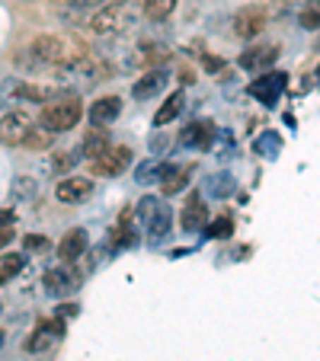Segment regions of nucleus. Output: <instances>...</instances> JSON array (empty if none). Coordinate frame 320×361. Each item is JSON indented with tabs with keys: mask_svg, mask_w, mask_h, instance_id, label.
Returning a JSON list of instances; mask_svg holds the SVG:
<instances>
[{
	"mask_svg": "<svg viewBox=\"0 0 320 361\" xmlns=\"http://www.w3.org/2000/svg\"><path fill=\"white\" fill-rule=\"evenodd\" d=\"M179 224H183L186 233L205 231V224H208V208H205V202H202L198 195H192L189 202H186L183 214H179Z\"/></svg>",
	"mask_w": 320,
	"mask_h": 361,
	"instance_id": "dca6fc26",
	"label": "nucleus"
},
{
	"mask_svg": "<svg viewBox=\"0 0 320 361\" xmlns=\"http://www.w3.org/2000/svg\"><path fill=\"white\" fill-rule=\"evenodd\" d=\"M164 87H167V74H164V71H148L141 80H135L131 96H135L138 102H144V99H154L157 93H164Z\"/></svg>",
	"mask_w": 320,
	"mask_h": 361,
	"instance_id": "f3484780",
	"label": "nucleus"
},
{
	"mask_svg": "<svg viewBox=\"0 0 320 361\" xmlns=\"http://www.w3.org/2000/svg\"><path fill=\"white\" fill-rule=\"evenodd\" d=\"M48 240L45 237H26V250H45Z\"/></svg>",
	"mask_w": 320,
	"mask_h": 361,
	"instance_id": "c756f323",
	"label": "nucleus"
},
{
	"mask_svg": "<svg viewBox=\"0 0 320 361\" xmlns=\"http://www.w3.org/2000/svg\"><path fill=\"white\" fill-rule=\"evenodd\" d=\"M170 218H173V214H170V204H164V202H160V208H157V212H154V218H150L148 224L141 227V231H144V237H148V243H150V246H160V243H164V237H167V233H170Z\"/></svg>",
	"mask_w": 320,
	"mask_h": 361,
	"instance_id": "2eb2a0df",
	"label": "nucleus"
},
{
	"mask_svg": "<svg viewBox=\"0 0 320 361\" xmlns=\"http://www.w3.org/2000/svg\"><path fill=\"white\" fill-rule=\"evenodd\" d=\"M109 147H112V137H109V131H102V125L90 128V135L83 137V157H87V160L102 157Z\"/></svg>",
	"mask_w": 320,
	"mask_h": 361,
	"instance_id": "6ab92c4d",
	"label": "nucleus"
},
{
	"mask_svg": "<svg viewBox=\"0 0 320 361\" xmlns=\"http://www.w3.org/2000/svg\"><path fill=\"white\" fill-rule=\"evenodd\" d=\"M64 336V317H55V320H42L39 329H35V336L26 342L29 352H42V348H48L55 339H61Z\"/></svg>",
	"mask_w": 320,
	"mask_h": 361,
	"instance_id": "ddd939ff",
	"label": "nucleus"
},
{
	"mask_svg": "<svg viewBox=\"0 0 320 361\" xmlns=\"http://www.w3.org/2000/svg\"><path fill=\"white\" fill-rule=\"evenodd\" d=\"M183 102H186V93H183V90L170 93V99H167L164 106L157 109V116H154V125H157V128H164V125H170L173 118H177L179 112H183Z\"/></svg>",
	"mask_w": 320,
	"mask_h": 361,
	"instance_id": "aec40b11",
	"label": "nucleus"
},
{
	"mask_svg": "<svg viewBox=\"0 0 320 361\" xmlns=\"http://www.w3.org/2000/svg\"><path fill=\"white\" fill-rule=\"evenodd\" d=\"M160 173H164V164H160V160H144V164L135 170V183H141V185L157 183Z\"/></svg>",
	"mask_w": 320,
	"mask_h": 361,
	"instance_id": "a878e982",
	"label": "nucleus"
},
{
	"mask_svg": "<svg viewBox=\"0 0 320 361\" xmlns=\"http://www.w3.org/2000/svg\"><path fill=\"white\" fill-rule=\"evenodd\" d=\"M253 150L266 160H275L279 157V150H282V137L275 135V131H266V135H259L256 141H253Z\"/></svg>",
	"mask_w": 320,
	"mask_h": 361,
	"instance_id": "5701e85b",
	"label": "nucleus"
},
{
	"mask_svg": "<svg viewBox=\"0 0 320 361\" xmlns=\"http://www.w3.org/2000/svg\"><path fill=\"white\" fill-rule=\"evenodd\" d=\"M0 345H4V333H0Z\"/></svg>",
	"mask_w": 320,
	"mask_h": 361,
	"instance_id": "72a5a7b5",
	"label": "nucleus"
},
{
	"mask_svg": "<svg viewBox=\"0 0 320 361\" xmlns=\"http://www.w3.org/2000/svg\"><path fill=\"white\" fill-rule=\"evenodd\" d=\"M298 23H301V29H320V0H307V4H301Z\"/></svg>",
	"mask_w": 320,
	"mask_h": 361,
	"instance_id": "393cba45",
	"label": "nucleus"
},
{
	"mask_svg": "<svg viewBox=\"0 0 320 361\" xmlns=\"http://www.w3.org/2000/svg\"><path fill=\"white\" fill-rule=\"evenodd\" d=\"M81 118H83V102H81V96H74V93L52 96V99L42 106V128L52 131V135L77 128Z\"/></svg>",
	"mask_w": 320,
	"mask_h": 361,
	"instance_id": "f257e3e1",
	"label": "nucleus"
},
{
	"mask_svg": "<svg viewBox=\"0 0 320 361\" xmlns=\"http://www.w3.org/2000/svg\"><path fill=\"white\" fill-rule=\"evenodd\" d=\"M39 61L45 64H71V51H68V42L58 39V35H39L29 48Z\"/></svg>",
	"mask_w": 320,
	"mask_h": 361,
	"instance_id": "423d86ee",
	"label": "nucleus"
},
{
	"mask_svg": "<svg viewBox=\"0 0 320 361\" xmlns=\"http://www.w3.org/2000/svg\"><path fill=\"white\" fill-rule=\"evenodd\" d=\"M74 160H77V157H64V154H58L55 166H58V170H71V166H74Z\"/></svg>",
	"mask_w": 320,
	"mask_h": 361,
	"instance_id": "7c9ffc66",
	"label": "nucleus"
},
{
	"mask_svg": "<svg viewBox=\"0 0 320 361\" xmlns=\"http://www.w3.org/2000/svg\"><path fill=\"white\" fill-rule=\"evenodd\" d=\"M7 240H10V233H7V231H0V246L7 243Z\"/></svg>",
	"mask_w": 320,
	"mask_h": 361,
	"instance_id": "473e14b6",
	"label": "nucleus"
},
{
	"mask_svg": "<svg viewBox=\"0 0 320 361\" xmlns=\"http://www.w3.org/2000/svg\"><path fill=\"white\" fill-rule=\"evenodd\" d=\"M81 256H87V231L74 227V231H68L61 237V243H58V259H61L64 266H74V262H81Z\"/></svg>",
	"mask_w": 320,
	"mask_h": 361,
	"instance_id": "9d476101",
	"label": "nucleus"
},
{
	"mask_svg": "<svg viewBox=\"0 0 320 361\" xmlns=\"http://www.w3.org/2000/svg\"><path fill=\"white\" fill-rule=\"evenodd\" d=\"M285 83H288V77L282 74V71H266L263 77H256V80L247 87V93H250L253 99H259L263 106H275L279 96L285 93Z\"/></svg>",
	"mask_w": 320,
	"mask_h": 361,
	"instance_id": "7ed1b4c3",
	"label": "nucleus"
},
{
	"mask_svg": "<svg viewBox=\"0 0 320 361\" xmlns=\"http://www.w3.org/2000/svg\"><path fill=\"white\" fill-rule=\"evenodd\" d=\"M29 135H32V116L29 112H7L0 118V144L16 147V144H26Z\"/></svg>",
	"mask_w": 320,
	"mask_h": 361,
	"instance_id": "20e7f679",
	"label": "nucleus"
},
{
	"mask_svg": "<svg viewBox=\"0 0 320 361\" xmlns=\"http://www.w3.org/2000/svg\"><path fill=\"white\" fill-rule=\"evenodd\" d=\"M275 61H279V45H256L240 55V68L250 71V74H266Z\"/></svg>",
	"mask_w": 320,
	"mask_h": 361,
	"instance_id": "1a4fd4ad",
	"label": "nucleus"
},
{
	"mask_svg": "<svg viewBox=\"0 0 320 361\" xmlns=\"http://www.w3.org/2000/svg\"><path fill=\"white\" fill-rule=\"evenodd\" d=\"M23 266H26L23 252H0V285H10L23 272Z\"/></svg>",
	"mask_w": 320,
	"mask_h": 361,
	"instance_id": "412c9836",
	"label": "nucleus"
},
{
	"mask_svg": "<svg viewBox=\"0 0 320 361\" xmlns=\"http://www.w3.org/2000/svg\"><path fill=\"white\" fill-rule=\"evenodd\" d=\"M16 224V212L13 208H0V231H7V227Z\"/></svg>",
	"mask_w": 320,
	"mask_h": 361,
	"instance_id": "c85d7f7f",
	"label": "nucleus"
},
{
	"mask_svg": "<svg viewBox=\"0 0 320 361\" xmlns=\"http://www.w3.org/2000/svg\"><path fill=\"white\" fill-rule=\"evenodd\" d=\"M234 189H237V183H234L231 173H215V176H208V183H205V192H208L211 198H227Z\"/></svg>",
	"mask_w": 320,
	"mask_h": 361,
	"instance_id": "4be33fe9",
	"label": "nucleus"
},
{
	"mask_svg": "<svg viewBox=\"0 0 320 361\" xmlns=\"http://www.w3.org/2000/svg\"><path fill=\"white\" fill-rule=\"evenodd\" d=\"M215 135H218L215 122H211V118H198V122H189L183 128L179 144H183V147H196V150H208L211 144H215Z\"/></svg>",
	"mask_w": 320,
	"mask_h": 361,
	"instance_id": "0eeeda50",
	"label": "nucleus"
},
{
	"mask_svg": "<svg viewBox=\"0 0 320 361\" xmlns=\"http://www.w3.org/2000/svg\"><path fill=\"white\" fill-rule=\"evenodd\" d=\"M138 20V7L129 4V0H116V4H106L100 7L93 16H90V29L96 35H122L135 26Z\"/></svg>",
	"mask_w": 320,
	"mask_h": 361,
	"instance_id": "f03ea898",
	"label": "nucleus"
},
{
	"mask_svg": "<svg viewBox=\"0 0 320 361\" xmlns=\"http://www.w3.org/2000/svg\"><path fill=\"white\" fill-rule=\"evenodd\" d=\"M122 116V99L119 96H100L96 102H90V122L93 125H112Z\"/></svg>",
	"mask_w": 320,
	"mask_h": 361,
	"instance_id": "4468645a",
	"label": "nucleus"
},
{
	"mask_svg": "<svg viewBox=\"0 0 320 361\" xmlns=\"http://www.w3.org/2000/svg\"><path fill=\"white\" fill-rule=\"evenodd\" d=\"M141 10H144V16H148V20L164 23L167 16L177 10V0H141Z\"/></svg>",
	"mask_w": 320,
	"mask_h": 361,
	"instance_id": "b1692460",
	"label": "nucleus"
},
{
	"mask_svg": "<svg viewBox=\"0 0 320 361\" xmlns=\"http://www.w3.org/2000/svg\"><path fill=\"white\" fill-rule=\"evenodd\" d=\"M205 68H208V71H221V58H218V61H215V58H205Z\"/></svg>",
	"mask_w": 320,
	"mask_h": 361,
	"instance_id": "2f4dec72",
	"label": "nucleus"
},
{
	"mask_svg": "<svg viewBox=\"0 0 320 361\" xmlns=\"http://www.w3.org/2000/svg\"><path fill=\"white\" fill-rule=\"evenodd\" d=\"M263 29H266V10L263 7H247V10H240L237 20H234V32H237L240 39H256Z\"/></svg>",
	"mask_w": 320,
	"mask_h": 361,
	"instance_id": "f8f14e48",
	"label": "nucleus"
},
{
	"mask_svg": "<svg viewBox=\"0 0 320 361\" xmlns=\"http://www.w3.org/2000/svg\"><path fill=\"white\" fill-rule=\"evenodd\" d=\"M317 80H320V77H317Z\"/></svg>",
	"mask_w": 320,
	"mask_h": 361,
	"instance_id": "f704fd0d",
	"label": "nucleus"
},
{
	"mask_svg": "<svg viewBox=\"0 0 320 361\" xmlns=\"http://www.w3.org/2000/svg\"><path fill=\"white\" fill-rule=\"evenodd\" d=\"M61 7H77V10H90V7H106V0H58Z\"/></svg>",
	"mask_w": 320,
	"mask_h": 361,
	"instance_id": "cd10ccee",
	"label": "nucleus"
},
{
	"mask_svg": "<svg viewBox=\"0 0 320 361\" xmlns=\"http://www.w3.org/2000/svg\"><path fill=\"white\" fill-rule=\"evenodd\" d=\"M189 176H192V166L167 164L164 173H160V189H164V195H177V192H183L186 185H189Z\"/></svg>",
	"mask_w": 320,
	"mask_h": 361,
	"instance_id": "a211bd4d",
	"label": "nucleus"
},
{
	"mask_svg": "<svg viewBox=\"0 0 320 361\" xmlns=\"http://www.w3.org/2000/svg\"><path fill=\"white\" fill-rule=\"evenodd\" d=\"M129 166H131V147H125V144L109 147L102 157L90 160V170H93L96 176H119V173H125Z\"/></svg>",
	"mask_w": 320,
	"mask_h": 361,
	"instance_id": "39448f33",
	"label": "nucleus"
},
{
	"mask_svg": "<svg viewBox=\"0 0 320 361\" xmlns=\"http://www.w3.org/2000/svg\"><path fill=\"white\" fill-rule=\"evenodd\" d=\"M77 285H81V275H77L71 266L45 272V291L52 294V298H64V294L77 291Z\"/></svg>",
	"mask_w": 320,
	"mask_h": 361,
	"instance_id": "9b49d317",
	"label": "nucleus"
},
{
	"mask_svg": "<svg viewBox=\"0 0 320 361\" xmlns=\"http://www.w3.org/2000/svg\"><path fill=\"white\" fill-rule=\"evenodd\" d=\"M55 195L61 204H81L93 195V179L87 176H64L61 183L55 185Z\"/></svg>",
	"mask_w": 320,
	"mask_h": 361,
	"instance_id": "6e6552de",
	"label": "nucleus"
},
{
	"mask_svg": "<svg viewBox=\"0 0 320 361\" xmlns=\"http://www.w3.org/2000/svg\"><path fill=\"white\" fill-rule=\"evenodd\" d=\"M234 233V221L231 218H215L205 224V237L208 240H227Z\"/></svg>",
	"mask_w": 320,
	"mask_h": 361,
	"instance_id": "bb28decb",
	"label": "nucleus"
}]
</instances>
